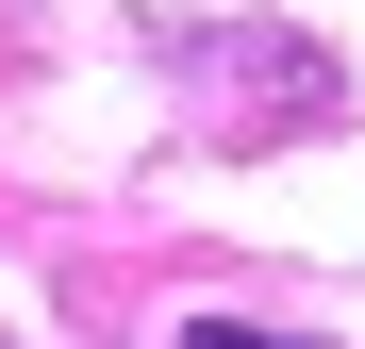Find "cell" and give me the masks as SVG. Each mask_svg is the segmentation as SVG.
<instances>
[{
  "label": "cell",
  "mask_w": 365,
  "mask_h": 349,
  "mask_svg": "<svg viewBox=\"0 0 365 349\" xmlns=\"http://www.w3.org/2000/svg\"><path fill=\"white\" fill-rule=\"evenodd\" d=\"M182 349H282V333H250V316H200V333H182Z\"/></svg>",
  "instance_id": "cell-1"
}]
</instances>
